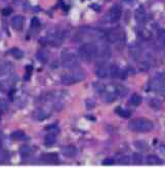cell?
<instances>
[{
  "label": "cell",
  "instance_id": "obj_34",
  "mask_svg": "<svg viewBox=\"0 0 165 178\" xmlns=\"http://www.w3.org/2000/svg\"><path fill=\"white\" fill-rule=\"evenodd\" d=\"M12 12V8H4V9L2 10V15L3 16H9Z\"/></svg>",
  "mask_w": 165,
  "mask_h": 178
},
{
  "label": "cell",
  "instance_id": "obj_9",
  "mask_svg": "<svg viewBox=\"0 0 165 178\" xmlns=\"http://www.w3.org/2000/svg\"><path fill=\"white\" fill-rule=\"evenodd\" d=\"M63 34H61L60 32H55V33H49L47 35V41L50 45L52 46H60L63 43Z\"/></svg>",
  "mask_w": 165,
  "mask_h": 178
},
{
  "label": "cell",
  "instance_id": "obj_36",
  "mask_svg": "<svg viewBox=\"0 0 165 178\" xmlns=\"http://www.w3.org/2000/svg\"><path fill=\"white\" fill-rule=\"evenodd\" d=\"M90 7L96 8V10H97V11H99V10L100 9V7L99 6V5H97V4H92V5H90Z\"/></svg>",
  "mask_w": 165,
  "mask_h": 178
},
{
  "label": "cell",
  "instance_id": "obj_31",
  "mask_svg": "<svg viewBox=\"0 0 165 178\" xmlns=\"http://www.w3.org/2000/svg\"><path fill=\"white\" fill-rule=\"evenodd\" d=\"M85 103H86V108H87L88 110L93 109L94 106H96V103H94V101L92 100V99H87Z\"/></svg>",
  "mask_w": 165,
  "mask_h": 178
},
{
  "label": "cell",
  "instance_id": "obj_25",
  "mask_svg": "<svg viewBox=\"0 0 165 178\" xmlns=\"http://www.w3.org/2000/svg\"><path fill=\"white\" fill-rule=\"evenodd\" d=\"M35 117L37 120H40V121H42V120H45V119L48 117L47 116V114L44 111H42V110H38V111H36L35 113Z\"/></svg>",
  "mask_w": 165,
  "mask_h": 178
},
{
  "label": "cell",
  "instance_id": "obj_32",
  "mask_svg": "<svg viewBox=\"0 0 165 178\" xmlns=\"http://www.w3.org/2000/svg\"><path fill=\"white\" fill-rule=\"evenodd\" d=\"M39 25H40V23H39V19L37 18H33L32 21H31V27H32V28H37V27H39Z\"/></svg>",
  "mask_w": 165,
  "mask_h": 178
},
{
  "label": "cell",
  "instance_id": "obj_24",
  "mask_svg": "<svg viewBox=\"0 0 165 178\" xmlns=\"http://www.w3.org/2000/svg\"><path fill=\"white\" fill-rule=\"evenodd\" d=\"M9 53L13 56V58H16V59H19V58H22L24 56L23 51H22V50H19V49H18V48H13V49H12V50L9 51Z\"/></svg>",
  "mask_w": 165,
  "mask_h": 178
},
{
  "label": "cell",
  "instance_id": "obj_1",
  "mask_svg": "<svg viewBox=\"0 0 165 178\" xmlns=\"http://www.w3.org/2000/svg\"><path fill=\"white\" fill-rule=\"evenodd\" d=\"M128 127L131 131L138 132V133H146V132L151 131L154 128V124L152 121L146 118H138L131 120Z\"/></svg>",
  "mask_w": 165,
  "mask_h": 178
},
{
  "label": "cell",
  "instance_id": "obj_29",
  "mask_svg": "<svg viewBox=\"0 0 165 178\" xmlns=\"http://www.w3.org/2000/svg\"><path fill=\"white\" fill-rule=\"evenodd\" d=\"M114 164H115V161H114V159H112V158H107V159H105L103 161V165H105V166L114 165Z\"/></svg>",
  "mask_w": 165,
  "mask_h": 178
},
{
  "label": "cell",
  "instance_id": "obj_16",
  "mask_svg": "<svg viewBox=\"0 0 165 178\" xmlns=\"http://www.w3.org/2000/svg\"><path fill=\"white\" fill-rule=\"evenodd\" d=\"M55 134H57L55 132H49L46 135L45 138H44V142H45L46 145H51L55 142V140H57V135Z\"/></svg>",
  "mask_w": 165,
  "mask_h": 178
},
{
  "label": "cell",
  "instance_id": "obj_3",
  "mask_svg": "<svg viewBox=\"0 0 165 178\" xmlns=\"http://www.w3.org/2000/svg\"><path fill=\"white\" fill-rule=\"evenodd\" d=\"M97 51H99V47L94 43H84L81 45L79 50H78L79 56L85 61H91L96 59Z\"/></svg>",
  "mask_w": 165,
  "mask_h": 178
},
{
  "label": "cell",
  "instance_id": "obj_37",
  "mask_svg": "<svg viewBox=\"0 0 165 178\" xmlns=\"http://www.w3.org/2000/svg\"><path fill=\"white\" fill-rule=\"evenodd\" d=\"M26 71H27V73H31V72H32V67H31V66H27Z\"/></svg>",
  "mask_w": 165,
  "mask_h": 178
},
{
  "label": "cell",
  "instance_id": "obj_21",
  "mask_svg": "<svg viewBox=\"0 0 165 178\" xmlns=\"http://www.w3.org/2000/svg\"><path fill=\"white\" fill-rule=\"evenodd\" d=\"M157 39L159 41V43L161 45L165 46V30L164 29H160L158 30L157 32Z\"/></svg>",
  "mask_w": 165,
  "mask_h": 178
},
{
  "label": "cell",
  "instance_id": "obj_28",
  "mask_svg": "<svg viewBox=\"0 0 165 178\" xmlns=\"http://www.w3.org/2000/svg\"><path fill=\"white\" fill-rule=\"evenodd\" d=\"M149 103L153 109H160V106H161V103L159 100L155 99V98H153V99L151 100V103Z\"/></svg>",
  "mask_w": 165,
  "mask_h": 178
},
{
  "label": "cell",
  "instance_id": "obj_7",
  "mask_svg": "<svg viewBox=\"0 0 165 178\" xmlns=\"http://www.w3.org/2000/svg\"><path fill=\"white\" fill-rule=\"evenodd\" d=\"M111 55H112V51H111L110 46H109L108 44H103L99 48L97 58L99 59V61H100V64H105V63H107L108 59L111 58Z\"/></svg>",
  "mask_w": 165,
  "mask_h": 178
},
{
  "label": "cell",
  "instance_id": "obj_35",
  "mask_svg": "<svg viewBox=\"0 0 165 178\" xmlns=\"http://www.w3.org/2000/svg\"><path fill=\"white\" fill-rule=\"evenodd\" d=\"M4 91H5V87L3 85V83L0 82V92H4Z\"/></svg>",
  "mask_w": 165,
  "mask_h": 178
},
{
  "label": "cell",
  "instance_id": "obj_14",
  "mask_svg": "<svg viewBox=\"0 0 165 178\" xmlns=\"http://www.w3.org/2000/svg\"><path fill=\"white\" fill-rule=\"evenodd\" d=\"M10 70H12V64L0 61V76L6 75Z\"/></svg>",
  "mask_w": 165,
  "mask_h": 178
},
{
  "label": "cell",
  "instance_id": "obj_2",
  "mask_svg": "<svg viewBox=\"0 0 165 178\" xmlns=\"http://www.w3.org/2000/svg\"><path fill=\"white\" fill-rule=\"evenodd\" d=\"M96 75L99 78H117L120 77L121 71L119 67L116 65H107V64H100V66L97 68L96 71Z\"/></svg>",
  "mask_w": 165,
  "mask_h": 178
},
{
  "label": "cell",
  "instance_id": "obj_8",
  "mask_svg": "<svg viewBox=\"0 0 165 178\" xmlns=\"http://www.w3.org/2000/svg\"><path fill=\"white\" fill-rule=\"evenodd\" d=\"M121 13H122V9L120 5H114V6L111 7L110 11L108 13L109 16V21L112 23H116L118 22L120 18H121Z\"/></svg>",
  "mask_w": 165,
  "mask_h": 178
},
{
  "label": "cell",
  "instance_id": "obj_30",
  "mask_svg": "<svg viewBox=\"0 0 165 178\" xmlns=\"http://www.w3.org/2000/svg\"><path fill=\"white\" fill-rule=\"evenodd\" d=\"M118 163L120 164H125V165H127V164H129V157L127 156H124V157H121V159H119L118 161H117Z\"/></svg>",
  "mask_w": 165,
  "mask_h": 178
},
{
  "label": "cell",
  "instance_id": "obj_13",
  "mask_svg": "<svg viewBox=\"0 0 165 178\" xmlns=\"http://www.w3.org/2000/svg\"><path fill=\"white\" fill-rule=\"evenodd\" d=\"M77 148L74 145H67L63 148V155L68 158H73L77 155Z\"/></svg>",
  "mask_w": 165,
  "mask_h": 178
},
{
  "label": "cell",
  "instance_id": "obj_20",
  "mask_svg": "<svg viewBox=\"0 0 165 178\" xmlns=\"http://www.w3.org/2000/svg\"><path fill=\"white\" fill-rule=\"evenodd\" d=\"M19 154H21V156H22L23 159H28V158L30 157L31 149H30L29 146L24 145V146H22V148H19Z\"/></svg>",
  "mask_w": 165,
  "mask_h": 178
},
{
  "label": "cell",
  "instance_id": "obj_15",
  "mask_svg": "<svg viewBox=\"0 0 165 178\" xmlns=\"http://www.w3.org/2000/svg\"><path fill=\"white\" fill-rule=\"evenodd\" d=\"M135 19L138 22H144L146 19V10L142 6H139L135 10Z\"/></svg>",
  "mask_w": 165,
  "mask_h": 178
},
{
  "label": "cell",
  "instance_id": "obj_18",
  "mask_svg": "<svg viewBox=\"0 0 165 178\" xmlns=\"http://www.w3.org/2000/svg\"><path fill=\"white\" fill-rule=\"evenodd\" d=\"M142 97L139 94H138V93H133L129 99V103L131 104H133V106H139L142 103Z\"/></svg>",
  "mask_w": 165,
  "mask_h": 178
},
{
  "label": "cell",
  "instance_id": "obj_6",
  "mask_svg": "<svg viewBox=\"0 0 165 178\" xmlns=\"http://www.w3.org/2000/svg\"><path fill=\"white\" fill-rule=\"evenodd\" d=\"M85 78V74L81 71H74V72L66 73L61 76V83L65 85H72L76 84L78 82L82 81Z\"/></svg>",
  "mask_w": 165,
  "mask_h": 178
},
{
  "label": "cell",
  "instance_id": "obj_19",
  "mask_svg": "<svg viewBox=\"0 0 165 178\" xmlns=\"http://www.w3.org/2000/svg\"><path fill=\"white\" fill-rule=\"evenodd\" d=\"M36 58L39 61H41V63H46L47 61H48V54L44 51V50H41V51H38L36 53Z\"/></svg>",
  "mask_w": 165,
  "mask_h": 178
},
{
  "label": "cell",
  "instance_id": "obj_11",
  "mask_svg": "<svg viewBox=\"0 0 165 178\" xmlns=\"http://www.w3.org/2000/svg\"><path fill=\"white\" fill-rule=\"evenodd\" d=\"M41 161L46 164H58L60 163V158L55 152H47V154L42 155Z\"/></svg>",
  "mask_w": 165,
  "mask_h": 178
},
{
  "label": "cell",
  "instance_id": "obj_4",
  "mask_svg": "<svg viewBox=\"0 0 165 178\" xmlns=\"http://www.w3.org/2000/svg\"><path fill=\"white\" fill-rule=\"evenodd\" d=\"M61 63L65 69L74 70L79 67V58L73 52H65L61 54Z\"/></svg>",
  "mask_w": 165,
  "mask_h": 178
},
{
  "label": "cell",
  "instance_id": "obj_10",
  "mask_svg": "<svg viewBox=\"0 0 165 178\" xmlns=\"http://www.w3.org/2000/svg\"><path fill=\"white\" fill-rule=\"evenodd\" d=\"M164 82H165V76L163 74H157L153 78L152 83H151V87L155 90H160L164 87Z\"/></svg>",
  "mask_w": 165,
  "mask_h": 178
},
{
  "label": "cell",
  "instance_id": "obj_26",
  "mask_svg": "<svg viewBox=\"0 0 165 178\" xmlns=\"http://www.w3.org/2000/svg\"><path fill=\"white\" fill-rule=\"evenodd\" d=\"M8 159H9V155H8V152L1 149V151H0V164L6 163Z\"/></svg>",
  "mask_w": 165,
  "mask_h": 178
},
{
  "label": "cell",
  "instance_id": "obj_38",
  "mask_svg": "<svg viewBox=\"0 0 165 178\" xmlns=\"http://www.w3.org/2000/svg\"><path fill=\"white\" fill-rule=\"evenodd\" d=\"M106 1H111V0H106Z\"/></svg>",
  "mask_w": 165,
  "mask_h": 178
},
{
  "label": "cell",
  "instance_id": "obj_12",
  "mask_svg": "<svg viewBox=\"0 0 165 178\" xmlns=\"http://www.w3.org/2000/svg\"><path fill=\"white\" fill-rule=\"evenodd\" d=\"M12 26L15 30L21 31L24 26V18L21 16H16L12 19Z\"/></svg>",
  "mask_w": 165,
  "mask_h": 178
},
{
  "label": "cell",
  "instance_id": "obj_22",
  "mask_svg": "<svg viewBox=\"0 0 165 178\" xmlns=\"http://www.w3.org/2000/svg\"><path fill=\"white\" fill-rule=\"evenodd\" d=\"M116 113L119 116H121L122 118H129L131 115V113L128 111V110H124L123 108H121V106H119V108L116 110Z\"/></svg>",
  "mask_w": 165,
  "mask_h": 178
},
{
  "label": "cell",
  "instance_id": "obj_27",
  "mask_svg": "<svg viewBox=\"0 0 165 178\" xmlns=\"http://www.w3.org/2000/svg\"><path fill=\"white\" fill-rule=\"evenodd\" d=\"M132 163L136 164V165H139V164L142 163V155L138 154V152H135L132 155Z\"/></svg>",
  "mask_w": 165,
  "mask_h": 178
},
{
  "label": "cell",
  "instance_id": "obj_23",
  "mask_svg": "<svg viewBox=\"0 0 165 178\" xmlns=\"http://www.w3.org/2000/svg\"><path fill=\"white\" fill-rule=\"evenodd\" d=\"M12 136L15 138V139L16 140H25V139H27V135L24 133V132H22V131H15L12 133Z\"/></svg>",
  "mask_w": 165,
  "mask_h": 178
},
{
  "label": "cell",
  "instance_id": "obj_17",
  "mask_svg": "<svg viewBox=\"0 0 165 178\" xmlns=\"http://www.w3.org/2000/svg\"><path fill=\"white\" fill-rule=\"evenodd\" d=\"M146 163L148 164V165H161L162 161L160 160V158H158L157 156L151 155V156L147 157Z\"/></svg>",
  "mask_w": 165,
  "mask_h": 178
},
{
  "label": "cell",
  "instance_id": "obj_5",
  "mask_svg": "<svg viewBox=\"0 0 165 178\" xmlns=\"http://www.w3.org/2000/svg\"><path fill=\"white\" fill-rule=\"evenodd\" d=\"M106 41L110 43H119L125 40V32L121 28H113L105 32Z\"/></svg>",
  "mask_w": 165,
  "mask_h": 178
},
{
  "label": "cell",
  "instance_id": "obj_33",
  "mask_svg": "<svg viewBox=\"0 0 165 178\" xmlns=\"http://www.w3.org/2000/svg\"><path fill=\"white\" fill-rule=\"evenodd\" d=\"M6 108H7V103H5V101L2 99V98H0V112L4 111V110Z\"/></svg>",
  "mask_w": 165,
  "mask_h": 178
}]
</instances>
